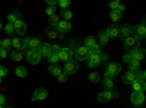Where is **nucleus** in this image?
Segmentation results:
<instances>
[{
    "mask_svg": "<svg viewBox=\"0 0 146 108\" xmlns=\"http://www.w3.org/2000/svg\"><path fill=\"white\" fill-rule=\"evenodd\" d=\"M79 69V64L76 60H69V62H66L64 67H63V73L64 75H73V73H76Z\"/></svg>",
    "mask_w": 146,
    "mask_h": 108,
    "instance_id": "obj_1",
    "label": "nucleus"
},
{
    "mask_svg": "<svg viewBox=\"0 0 146 108\" xmlns=\"http://www.w3.org/2000/svg\"><path fill=\"white\" fill-rule=\"evenodd\" d=\"M27 60H28L31 64L40 63V60H41L40 51H38V50H28V53H27Z\"/></svg>",
    "mask_w": 146,
    "mask_h": 108,
    "instance_id": "obj_2",
    "label": "nucleus"
},
{
    "mask_svg": "<svg viewBox=\"0 0 146 108\" xmlns=\"http://www.w3.org/2000/svg\"><path fill=\"white\" fill-rule=\"evenodd\" d=\"M75 56H76V58L79 60V62H83V60H86L89 57V48H86L85 45L83 47H78L76 51H75Z\"/></svg>",
    "mask_w": 146,
    "mask_h": 108,
    "instance_id": "obj_3",
    "label": "nucleus"
},
{
    "mask_svg": "<svg viewBox=\"0 0 146 108\" xmlns=\"http://www.w3.org/2000/svg\"><path fill=\"white\" fill-rule=\"evenodd\" d=\"M131 31H135V37L136 40H139V38H145L146 37V27H145V23L142 22V23H139V25H136L135 28H131Z\"/></svg>",
    "mask_w": 146,
    "mask_h": 108,
    "instance_id": "obj_4",
    "label": "nucleus"
},
{
    "mask_svg": "<svg viewBox=\"0 0 146 108\" xmlns=\"http://www.w3.org/2000/svg\"><path fill=\"white\" fill-rule=\"evenodd\" d=\"M47 97H48V92L44 88H38L32 93V101H44Z\"/></svg>",
    "mask_w": 146,
    "mask_h": 108,
    "instance_id": "obj_5",
    "label": "nucleus"
},
{
    "mask_svg": "<svg viewBox=\"0 0 146 108\" xmlns=\"http://www.w3.org/2000/svg\"><path fill=\"white\" fill-rule=\"evenodd\" d=\"M23 42H25L27 47H29V50H38L40 45L42 44L38 38H29V37H27L25 40H23Z\"/></svg>",
    "mask_w": 146,
    "mask_h": 108,
    "instance_id": "obj_6",
    "label": "nucleus"
},
{
    "mask_svg": "<svg viewBox=\"0 0 146 108\" xmlns=\"http://www.w3.org/2000/svg\"><path fill=\"white\" fill-rule=\"evenodd\" d=\"M13 28H15V32L18 35H25V32H27V23L23 22L22 19H19V21H16L13 23Z\"/></svg>",
    "mask_w": 146,
    "mask_h": 108,
    "instance_id": "obj_7",
    "label": "nucleus"
},
{
    "mask_svg": "<svg viewBox=\"0 0 146 108\" xmlns=\"http://www.w3.org/2000/svg\"><path fill=\"white\" fill-rule=\"evenodd\" d=\"M130 99H131V102L135 104V105H142L145 102V93L143 92H135V91H133Z\"/></svg>",
    "mask_w": 146,
    "mask_h": 108,
    "instance_id": "obj_8",
    "label": "nucleus"
},
{
    "mask_svg": "<svg viewBox=\"0 0 146 108\" xmlns=\"http://www.w3.org/2000/svg\"><path fill=\"white\" fill-rule=\"evenodd\" d=\"M56 27H57L60 35H62V34H67V32L72 29V23H69L67 21H60Z\"/></svg>",
    "mask_w": 146,
    "mask_h": 108,
    "instance_id": "obj_9",
    "label": "nucleus"
},
{
    "mask_svg": "<svg viewBox=\"0 0 146 108\" xmlns=\"http://www.w3.org/2000/svg\"><path fill=\"white\" fill-rule=\"evenodd\" d=\"M101 62H102L101 56H94V54H91V56L86 58V63H88L89 67H98V66L101 64Z\"/></svg>",
    "mask_w": 146,
    "mask_h": 108,
    "instance_id": "obj_10",
    "label": "nucleus"
},
{
    "mask_svg": "<svg viewBox=\"0 0 146 108\" xmlns=\"http://www.w3.org/2000/svg\"><path fill=\"white\" fill-rule=\"evenodd\" d=\"M72 50L70 48H64V47H62L58 51V58L63 60V62H69V60H72Z\"/></svg>",
    "mask_w": 146,
    "mask_h": 108,
    "instance_id": "obj_11",
    "label": "nucleus"
},
{
    "mask_svg": "<svg viewBox=\"0 0 146 108\" xmlns=\"http://www.w3.org/2000/svg\"><path fill=\"white\" fill-rule=\"evenodd\" d=\"M12 47H13L16 51H22V50L27 48V45H25V42H23V40H21L19 37H15L13 40H12Z\"/></svg>",
    "mask_w": 146,
    "mask_h": 108,
    "instance_id": "obj_12",
    "label": "nucleus"
},
{
    "mask_svg": "<svg viewBox=\"0 0 146 108\" xmlns=\"http://www.w3.org/2000/svg\"><path fill=\"white\" fill-rule=\"evenodd\" d=\"M113 98H114V92H111V91H104V92L98 93V101L100 102H108Z\"/></svg>",
    "mask_w": 146,
    "mask_h": 108,
    "instance_id": "obj_13",
    "label": "nucleus"
},
{
    "mask_svg": "<svg viewBox=\"0 0 146 108\" xmlns=\"http://www.w3.org/2000/svg\"><path fill=\"white\" fill-rule=\"evenodd\" d=\"M38 51H40L41 57H50L51 53H53V51H51V45H50V44H47V42H44V44L40 45Z\"/></svg>",
    "mask_w": 146,
    "mask_h": 108,
    "instance_id": "obj_14",
    "label": "nucleus"
},
{
    "mask_svg": "<svg viewBox=\"0 0 146 108\" xmlns=\"http://www.w3.org/2000/svg\"><path fill=\"white\" fill-rule=\"evenodd\" d=\"M45 35L48 38H57V37H62L60 35V32H58V29H57V27H48L47 29H45Z\"/></svg>",
    "mask_w": 146,
    "mask_h": 108,
    "instance_id": "obj_15",
    "label": "nucleus"
},
{
    "mask_svg": "<svg viewBox=\"0 0 146 108\" xmlns=\"http://www.w3.org/2000/svg\"><path fill=\"white\" fill-rule=\"evenodd\" d=\"M131 58L133 60H137V62H140V60L145 58V50L143 48H135L131 53H130Z\"/></svg>",
    "mask_w": 146,
    "mask_h": 108,
    "instance_id": "obj_16",
    "label": "nucleus"
},
{
    "mask_svg": "<svg viewBox=\"0 0 146 108\" xmlns=\"http://www.w3.org/2000/svg\"><path fill=\"white\" fill-rule=\"evenodd\" d=\"M105 32H107V35H108V38H117V37H120V28H118L117 25L110 27Z\"/></svg>",
    "mask_w": 146,
    "mask_h": 108,
    "instance_id": "obj_17",
    "label": "nucleus"
},
{
    "mask_svg": "<svg viewBox=\"0 0 146 108\" xmlns=\"http://www.w3.org/2000/svg\"><path fill=\"white\" fill-rule=\"evenodd\" d=\"M48 73H50L51 76L58 78L60 75L63 73V69L60 67V66H57V64H50V67H48Z\"/></svg>",
    "mask_w": 146,
    "mask_h": 108,
    "instance_id": "obj_18",
    "label": "nucleus"
},
{
    "mask_svg": "<svg viewBox=\"0 0 146 108\" xmlns=\"http://www.w3.org/2000/svg\"><path fill=\"white\" fill-rule=\"evenodd\" d=\"M121 70H123V69H121V66H120L118 63H110V64H108V69H107V72H110L113 76L118 75Z\"/></svg>",
    "mask_w": 146,
    "mask_h": 108,
    "instance_id": "obj_19",
    "label": "nucleus"
},
{
    "mask_svg": "<svg viewBox=\"0 0 146 108\" xmlns=\"http://www.w3.org/2000/svg\"><path fill=\"white\" fill-rule=\"evenodd\" d=\"M131 85H133V91L135 92H145V89H146V83L142 82V80H137V79L133 82Z\"/></svg>",
    "mask_w": 146,
    "mask_h": 108,
    "instance_id": "obj_20",
    "label": "nucleus"
},
{
    "mask_svg": "<svg viewBox=\"0 0 146 108\" xmlns=\"http://www.w3.org/2000/svg\"><path fill=\"white\" fill-rule=\"evenodd\" d=\"M136 80V73H133V72H126V75H123V83H133Z\"/></svg>",
    "mask_w": 146,
    "mask_h": 108,
    "instance_id": "obj_21",
    "label": "nucleus"
},
{
    "mask_svg": "<svg viewBox=\"0 0 146 108\" xmlns=\"http://www.w3.org/2000/svg\"><path fill=\"white\" fill-rule=\"evenodd\" d=\"M136 44H137V40L133 35L124 38V47H127V48H133V47H136Z\"/></svg>",
    "mask_w": 146,
    "mask_h": 108,
    "instance_id": "obj_22",
    "label": "nucleus"
},
{
    "mask_svg": "<svg viewBox=\"0 0 146 108\" xmlns=\"http://www.w3.org/2000/svg\"><path fill=\"white\" fill-rule=\"evenodd\" d=\"M15 73H16V76H19V78H25V76L28 75V69L23 67V66H19V67L15 69Z\"/></svg>",
    "mask_w": 146,
    "mask_h": 108,
    "instance_id": "obj_23",
    "label": "nucleus"
},
{
    "mask_svg": "<svg viewBox=\"0 0 146 108\" xmlns=\"http://www.w3.org/2000/svg\"><path fill=\"white\" fill-rule=\"evenodd\" d=\"M21 19V12H15V13H10L9 16H7V21H9V23H13L16 22V21H19Z\"/></svg>",
    "mask_w": 146,
    "mask_h": 108,
    "instance_id": "obj_24",
    "label": "nucleus"
},
{
    "mask_svg": "<svg viewBox=\"0 0 146 108\" xmlns=\"http://www.w3.org/2000/svg\"><path fill=\"white\" fill-rule=\"evenodd\" d=\"M10 57H12V60H13V62H21V60L23 58V54H22V51L13 50V51L10 53Z\"/></svg>",
    "mask_w": 146,
    "mask_h": 108,
    "instance_id": "obj_25",
    "label": "nucleus"
},
{
    "mask_svg": "<svg viewBox=\"0 0 146 108\" xmlns=\"http://www.w3.org/2000/svg\"><path fill=\"white\" fill-rule=\"evenodd\" d=\"M131 28L130 27H123V28H121L120 29V35H121V37H123V38H127V37H130V35H131Z\"/></svg>",
    "mask_w": 146,
    "mask_h": 108,
    "instance_id": "obj_26",
    "label": "nucleus"
},
{
    "mask_svg": "<svg viewBox=\"0 0 146 108\" xmlns=\"http://www.w3.org/2000/svg\"><path fill=\"white\" fill-rule=\"evenodd\" d=\"M101 51H102L101 45L95 44V45L92 47V48H89V56H91V54H94V56H101Z\"/></svg>",
    "mask_w": 146,
    "mask_h": 108,
    "instance_id": "obj_27",
    "label": "nucleus"
},
{
    "mask_svg": "<svg viewBox=\"0 0 146 108\" xmlns=\"http://www.w3.org/2000/svg\"><path fill=\"white\" fill-rule=\"evenodd\" d=\"M95 44H96V40L94 37H86V40H85V47L86 48H92Z\"/></svg>",
    "mask_w": 146,
    "mask_h": 108,
    "instance_id": "obj_28",
    "label": "nucleus"
},
{
    "mask_svg": "<svg viewBox=\"0 0 146 108\" xmlns=\"http://www.w3.org/2000/svg\"><path fill=\"white\" fill-rule=\"evenodd\" d=\"M139 67H140V62H137V60H131L130 62V72L136 73V70H139Z\"/></svg>",
    "mask_w": 146,
    "mask_h": 108,
    "instance_id": "obj_29",
    "label": "nucleus"
},
{
    "mask_svg": "<svg viewBox=\"0 0 146 108\" xmlns=\"http://www.w3.org/2000/svg\"><path fill=\"white\" fill-rule=\"evenodd\" d=\"M110 18H111V21H114V22H118V21L121 19V13H120L118 10H111Z\"/></svg>",
    "mask_w": 146,
    "mask_h": 108,
    "instance_id": "obj_30",
    "label": "nucleus"
},
{
    "mask_svg": "<svg viewBox=\"0 0 146 108\" xmlns=\"http://www.w3.org/2000/svg\"><path fill=\"white\" fill-rule=\"evenodd\" d=\"M89 80L91 82H94V83H98L100 80H101V75L100 73H96V72H94V73H89Z\"/></svg>",
    "mask_w": 146,
    "mask_h": 108,
    "instance_id": "obj_31",
    "label": "nucleus"
},
{
    "mask_svg": "<svg viewBox=\"0 0 146 108\" xmlns=\"http://www.w3.org/2000/svg\"><path fill=\"white\" fill-rule=\"evenodd\" d=\"M48 22L51 23V27H56L57 23L60 22V16L56 13V15H53V16H50V18H48Z\"/></svg>",
    "mask_w": 146,
    "mask_h": 108,
    "instance_id": "obj_32",
    "label": "nucleus"
},
{
    "mask_svg": "<svg viewBox=\"0 0 146 108\" xmlns=\"http://www.w3.org/2000/svg\"><path fill=\"white\" fill-rule=\"evenodd\" d=\"M100 41H101V44H102V45H107V44H108L110 38H108V35H107V32H105V31L100 34Z\"/></svg>",
    "mask_w": 146,
    "mask_h": 108,
    "instance_id": "obj_33",
    "label": "nucleus"
},
{
    "mask_svg": "<svg viewBox=\"0 0 146 108\" xmlns=\"http://www.w3.org/2000/svg\"><path fill=\"white\" fill-rule=\"evenodd\" d=\"M62 16L64 18V21H67L69 22V19H72V16H73V13L69 10V9H63V12H62Z\"/></svg>",
    "mask_w": 146,
    "mask_h": 108,
    "instance_id": "obj_34",
    "label": "nucleus"
},
{
    "mask_svg": "<svg viewBox=\"0 0 146 108\" xmlns=\"http://www.w3.org/2000/svg\"><path fill=\"white\" fill-rule=\"evenodd\" d=\"M9 47H12V40H10V38L3 40V42H2V48L7 51V50H9Z\"/></svg>",
    "mask_w": 146,
    "mask_h": 108,
    "instance_id": "obj_35",
    "label": "nucleus"
},
{
    "mask_svg": "<svg viewBox=\"0 0 146 108\" xmlns=\"http://www.w3.org/2000/svg\"><path fill=\"white\" fill-rule=\"evenodd\" d=\"M104 86L107 88V91H110V89L114 86V80H113V79H105V80H104Z\"/></svg>",
    "mask_w": 146,
    "mask_h": 108,
    "instance_id": "obj_36",
    "label": "nucleus"
},
{
    "mask_svg": "<svg viewBox=\"0 0 146 108\" xmlns=\"http://www.w3.org/2000/svg\"><path fill=\"white\" fill-rule=\"evenodd\" d=\"M58 60H60V58H58V54H54V53H51V56L48 57V62H50L51 64H56Z\"/></svg>",
    "mask_w": 146,
    "mask_h": 108,
    "instance_id": "obj_37",
    "label": "nucleus"
},
{
    "mask_svg": "<svg viewBox=\"0 0 146 108\" xmlns=\"http://www.w3.org/2000/svg\"><path fill=\"white\" fill-rule=\"evenodd\" d=\"M45 13L48 15V18L53 16V15H56V6H48L47 10H45Z\"/></svg>",
    "mask_w": 146,
    "mask_h": 108,
    "instance_id": "obj_38",
    "label": "nucleus"
},
{
    "mask_svg": "<svg viewBox=\"0 0 146 108\" xmlns=\"http://www.w3.org/2000/svg\"><path fill=\"white\" fill-rule=\"evenodd\" d=\"M5 31H6L7 35H10V34L15 32V28H13V25H12V23H7V25L5 27Z\"/></svg>",
    "mask_w": 146,
    "mask_h": 108,
    "instance_id": "obj_39",
    "label": "nucleus"
},
{
    "mask_svg": "<svg viewBox=\"0 0 146 108\" xmlns=\"http://www.w3.org/2000/svg\"><path fill=\"white\" fill-rule=\"evenodd\" d=\"M120 2H118V0H114V2H111V3H110V9H111V10H117L118 7H120Z\"/></svg>",
    "mask_w": 146,
    "mask_h": 108,
    "instance_id": "obj_40",
    "label": "nucleus"
},
{
    "mask_svg": "<svg viewBox=\"0 0 146 108\" xmlns=\"http://www.w3.org/2000/svg\"><path fill=\"white\" fill-rule=\"evenodd\" d=\"M7 76V67L6 66H0V78Z\"/></svg>",
    "mask_w": 146,
    "mask_h": 108,
    "instance_id": "obj_41",
    "label": "nucleus"
},
{
    "mask_svg": "<svg viewBox=\"0 0 146 108\" xmlns=\"http://www.w3.org/2000/svg\"><path fill=\"white\" fill-rule=\"evenodd\" d=\"M58 5L62 6L63 9H67V7H69V5H70V0H60Z\"/></svg>",
    "mask_w": 146,
    "mask_h": 108,
    "instance_id": "obj_42",
    "label": "nucleus"
},
{
    "mask_svg": "<svg viewBox=\"0 0 146 108\" xmlns=\"http://www.w3.org/2000/svg\"><path fill=\"white\" fill-rule=\"evenodd\" d=\"M57 79H58V82H60V83H64V82L67 80V75H64V73H62V75H60V76H58Z\"/></svg>",
    "mask_w": 146,
    "mask_h": 108,
    "instance_id": "obj_43",
    "label": "nucleus"
},
{
    "mask_svg": "<svg viewBox=\"0 0 146 108\" xmlns=\"http://www.w3.org/2000/svg\"><path fill=\"white\" fill-rule=\"evenodd\" d=\"M60 48H62V47H60V45H51V51H53L54 54H58Z\"/></svg>",
    "mask_w": 146,
    "mask_h": 108,
    "instance_id": "obj_44",
    "label": "nucleus"
},
{
    "mask_svg": "<svg viewBox=\"0 0 146 108\" xmlns=\"http://www.w3.org/2000/svg\"><path fill=\"white\" fill-rule=\"evenodd\" d=\"M145 72H140V73H139V76H136V79L137 80H142V82H145Z\"/></svg>",
    "mask_w": 146,
    "mask_h": 108,
    "instance_id": "obj_45",
    "label": "nucleus"
},
{
    "mask_svg": "<svg viewBox=\"0 0 146 108\" xmlns=\"http://www.w3.org/2000/svg\"><path fill=\"white\" fill-rule=\"evenodd\" d=\"M7 57V51L3 50V48H0V58H6Z\"/></svg>",
    "mask_w": 146,
    "mask_h": 108,
    "instance_id": "obj_46",
    "label": "nucleus"
},
{
    "mask_svg": "<svg viewBox=\"0 0 146 108\" xmlns=\"http://www.w3.org/2000/svg\"><path fill=\"white\" fill-rule=\"evenodd\" d=\"M131 60H133V58H131V56H130V54H126V56L123 57V62H127V63H130Z\"/></svg>",
    "mask_w": 146,
    "mask_h": 108,
    "instance_id": "obj_47",
    "label": "nucleus"
},
{
    "mask_svg": "<svg viewBox=\"0 0 146 108\" xmlns=\"http://www.w3.org/2000/svg\"><path fill=\"white\" fill-rule=\"evenodd\" d=\"M104 78H105V79H113L114 76L110 73V72H105V73H104Z\"/></svg>",
    "mask_w": 146,
    "mask_h": 108,
    "instance_id": "obj_48",
    "label": "nucleus"
},
{
    "mask_svg": "<svg viewBox=\"0 0 146 108\" xmlns=\"http://www.w3.org/2000/svg\"><path fill=\"white\" fill-rule=\"evenodd\" d=\"M6 102V98H5V95H2V93H0V105H3Z\"/></svg>",
    "mask_w": 146,
    "mask_h": 108,
    "instance_id": "obj_49",
    "label": "nucleus"
},
{
    "mask_svg": "<svg viewBox=\"0 0 146 108\" xmlns=\"http://www.w3.org/2000/svg\"><path fill=\"white\" fill-rule=\"evenodd\" d=\"M47 3H48V6H56L57 2H54V0H47Z\"/></svg>",
    "mask_w": 146,
    "mask_h": 108,
    "instance_id": "obj_50",
    "label": "nucleus"
},
{
    "mask_svg": "<svg viewBox=\"0 0 146 108\" xmlns=\"http://www.w3.org/2000/svg\"><path fill=\"white\" fill-rule=\"evenodd\" d=\"M124 9H126V6H124V5H120V7H118L117 10H118L120 13H121V12H124Z\"/></svg>",
    "mask_w": 146,
    "mask_h": 108,
    "instance_id": "obj_51",
    "label": "nucleus"
},
{
    "mask_svg": "<svg viewBox=\"0 0 146 108\" xmlns=\"http://www.w3.org/2000/svg\"><path fill=\"white\" fill-rule=\"evenodd\" d=\"M2 42H3V40H2V38H0V48H2Z\"/></svg>",
    "mask_w": 146,
    "mask_h": 108,
    "instance_id": "obj_52",
    "label": "nucleus"
},
{
    "mask_svg": "<svg viewBox=\"0 0 146 108\" xmlns=\"http://www.w3.org/2000/svg\"><path fill=\"white\" fill-rule=\"evenodd\" d=\"M0 29H2V23H0Z\"/></svg>",
    "mask_w": 146,
    "mask_h": 108,
    "instance_id": "obj_53",
    "label": "nucleus"
},
{
    "mask_svg": "<svg viewBox=\"0 0 146 108\" xmlns=\"http://www.w3.org/2000/svg\"><path fill=\"white\" fill-rule=\"evenodd\" d=\"M0 83H2V78H0Z\"/></svg>",
    "mask_w": 146,
    "mask_h": 108,
    "instance_id": "obj_54",
    "label": "nucleus"
},
{
    "mask_svg": "<svg viewBox=\"0 0 146 108\" xmlns=\"http://www.w3.org/2000/svg\"><path fill=\"white\" fill-rule=\"evenodd\" d=\"M0 108H2V105H0Z\"/></svg>",
    "mask_w": 146,
    "mask_h": 108,
    "instance_id": "obj_55",
    "label": "nucleus"
},
{
    "mask_svg": "<svg viewBox=\"0 0 146 108\" xmlns=\"http://www.w3.org/2000/svg\"><path fill=\"white\" fill-rule=\"evenodd\" d=\"M7 108H10V107H7Z\"/></svg>",
    "mask_w": 146,
    "mask_h": 108,
    "instance_id": "obj_56",
    "label": "nucleus"
}]
</instances>
